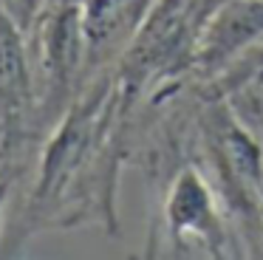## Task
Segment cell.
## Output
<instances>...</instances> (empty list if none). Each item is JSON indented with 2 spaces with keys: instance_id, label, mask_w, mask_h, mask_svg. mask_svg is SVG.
I'll use <instances>...</instances> for the list:
<instances>
[{
  "instance_id": "5b68a950",
  "label": "cell",
  "mask_w": 263,
  "mask_h": 260,
  "mask_svg": "<svg viewBox=\"0 0 263 260\" xmlns=\"http://www.w3.org/2000/svg\"><path fill=\"white\" fill-rule=\"evenodd\" d=\"M6 195H9V187L6 181H0V215H3V207H6Z\"/></svg>"
},
{
  "instance_id": "277c9868",
  "label": "cell",
  "mask_w": 263,
  "mask_h": 260,
  "mask_svg": "<svg viewBox=\"0 0 263 260\" xmlns=\"http://www.w3.org/2000/svg\"><path fill=\"white\" fill-rule=\"evenodd\" d=\"M3 6H6V9L12 11L14 20H17L20 26L29 31V28L37 23V17H40L46 0H3Z\"/></svg>"
},
{
  "instance_id": "6da1fadb",
  "label": "cell",
  "mask_w": 263,
  "mask_h": 260,
  "mask_svg": "<svg viewBox=\"0 0 263 260\" xmlns=\"http://www.w3.org/2000/svg\"><path fill=\"white\" fill-rule=\"evenodd\" d=\"M164 215L173 237H201L206 243L221 240V226H218L212 192L195 170H184L173 181L164 203Z\"/></svg>"
},
{
  "instance_id": "7a4b0ae2",
  "label": "cell",
  "mask_w": 263,
  "mask_h": 260,
  "mask_svg": "<svg viewBox=\"0 0 263 260\" xmlns=\"http://www.w3.org/2000/svg\"><path fill=\"white\" fill-rule=\"evenodd\" d=\"M23 31L12 11L0 0V124L9 127L14 116H20L31 96L29 54H26Z\"/></svg>"
},
{
  "instance_id": "3957f363",
  "label": "cell",
  "mask_w": 263,
  "mask_h": 260,
  "mask_svg": "<svg viewBox=\"0 0 263 260\" xmlns=\"http://www.w3.org/2000/svg\"><path fill=\"white\" fill-rule=\"evenodd\" d=\"M82 34L85 51H99L130 37L142 26L153 0H82Z\"/></svg>"
}]
</instances>
